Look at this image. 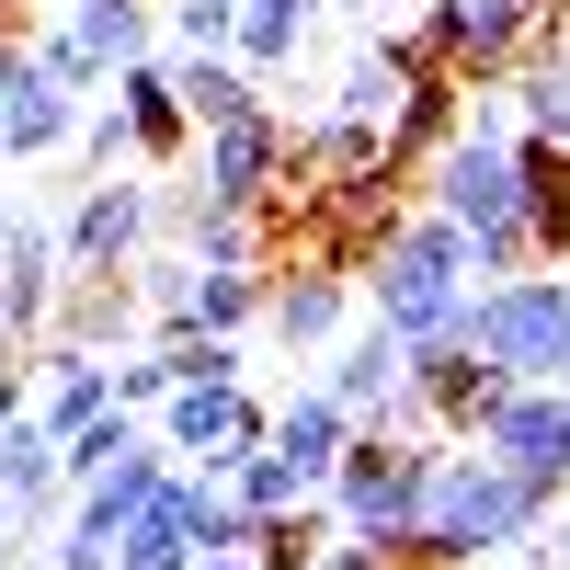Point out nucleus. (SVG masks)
Segmentation results:
<instances>
[{"label": "nucleus", "instance_id": "obj_1", "mask_svg": "<svg viewBox=\"0 0 570 570\" xmlns=\"http://www.w3.org/2000/svg\"><path fill=\"white\" fill-rule=\"evenodd\" d=\"M559 513L513 480L491 445L468 434H434L422 445V537H411V570H468V559H559L548 548Z\"/></svg>", "mask_w": 570, "mask_h": 570}, {"label": "nucleus", "instance_id": "obj_2", "mask_svg": "<svg viewBox=\"0 0 570 570\" xmlns=\"http://www.w3.org/2000/svg\"><path fill=\"white\" fill-rule=\"evenodd\" d=\"M468 285H480V274H468V228H456V217H434V206H400V217H389V240L365 252L354 297L389 320L400 343H422V331H434V320L468 297Z\"/></svg>", "mask_w": 570, "mask_h": 570}, {"label": "nucleus", "instance_id": "obj_3", "mask_svg": "<svg viewBox=\"0 0 570 570\" xmlns=\"http://www.w3.org/2000/svg\"><path fill=\"white\" fill-rule=\"evenodd\" d=\"M331 525L343 537H365V548H389L400 570H411V537H422V445H400V434H376V422H354V445H343V468H331Z\"/></svg>", "mask_w": 570, "mask_h": 570}, {"label": "nucleus", "instance_id": "obj_4", "mask_svg": "<svg viewBox=\"0 0 570 570\" xmlns=\"http://www.w3.org/2000/svg\"><path fill=\"white\" fill-rule=\"evenodd\" d=\"M480 354L513 376V389H559V354H570V274L559 263L480 285Z\"/></svg>", "mask_w": 570, "mask_h": 570}, {"label": "nucleus", "instance_id": "obj_5", "mask_svg": "<svg viewBox=\"0 0 570 570\" xmlns=\"http://www.w3.org/2000/svg\"><path fill=\"white\" fill-rule=\"evenodd\" d=\"M195 183L217 206H274V195H308V160H297V126L274 104L228 115V126H195Z\"/></svg>", "mask_w": 570, "mask_h": 570}, {"label": "nucleus", "instance_id": "obj_6", "mask_svg": "<svg viewBox=\"0 0 570 570\" xmlns=\"http://www.w3.org/2000/svg\"><path fill=\"white\" fill-rule=\"evenodd\" d=\"M411 23H422V46H434L468 91H502L513 69L537 58V12H525V0H422Z\"/></svg>", "mask_w": 570, "mask_h": 570}, {"label": "nucleus", "instance_id": "obj_7", "mask_svg": "<svg viewBox=\"0 0 570 570\" xmlns=\"http://www.w3.org/2000/svg\"><path fill=\"white\" fill-rule=\"evenodd\" d=\"M149 240H160V183H126V171H91L58 228L69 274H126V263H149Z\"/></svg>", "mask_w": 570, "mask_h": 570}, {"label": "nucleus", "instance_id": "obj_8", "mask_svg": "<svg viewBox=\"0 0 570 570\" xmlns=\"http://www.w3.org/2000/svg\"><path fill=\"white\" fill-rule=\"evenodd\" d=\"M468 445H491L548 513L570 502V400H559V389H502V400L480 411V434H468Z\"/></svg>", "mask_w": 570, "mask_h": 570}, {"label": "nucleus", "instance_id": "obj_9", "mask_svg": "<svg viewBox=\"0 0 570 570\" xmlns=\"http://www.w3.org/2000/svg\"><path fill=\"white\" fill-rule=\"evenodd\" d=\"M274 434V411L252 400V389H171L160 400V445H171V468H206V480H228L240 468V445H263Z\"/></svg>", "mask_w": 570, "mask_h": 570}, {"label": "nucleus", "instance_id": "obj_10", "mask_svg": "<svg viewBox=\"0 0 570 570\" xmlns=\"http://www.w3.org/2000/svg\"><path fill=\"white\" fill-rule=\"evenodd\" d=\"M343 320H354V274L343 263H285L274 285H263V331H274V343L285 354H331V343H343Z\"/></svg>", "mask_w": 570, "mask_h": 570}, {"label": "nucleus", "instance_id": "obj_11", "mask_svg": "<svg viewBox=\"0 0 570 570\" xmlns=\"http://www.w3.org/2000/svg\"><path fill=\"white\" fill-rule=\"evenodd\" d=\"M80 115H91V104H80L69 80H46V69H35V46H12V58H0V137H12V160L69 149Z\"/></svg>", "mask_w": 570, "mask_h": 570}, {"label": "nucleus", "instance_id": "obj_12", "mask_svg": "<svg viewBox=\"0 0 570 570\" xmlns=\"http://www.w3.org/2000/svg\"><path fill=\"white\" fill-rule=\"evenodd\" d=\"M58 285H69L58 228L12 217V240H0V320H12V354H35V343H46V320H58Z\"/></svg>", "mask_w": 570, "mask_h": 570}, {"label": "nucleus", "instance_id": "obj_13", "mask_svg": "<svg viewBox=\"0 0 570 570\" xmlns=\"http://www.w3.org/2000/svg\"><path fill=\"white\" fill-rule=\"evenodd\" d=\"M0 502L23 513V548H46V537L69 525V468H58V434H46L35 411L0 434Z\"/></svg>", "mask_w": 570, "mask_h": 570}, {"label": "nucleus", "instance_id": "obj_14", "mask_svg": "<svg viewBox=\"0 0 570 570\" xmlns=\"http://www.w3.org/2000/svg\"><path fill=\"white\" fill-rule=\"evenodd\" d=\"M115 411V354H80V343H35V422L46 434H80V422Z\"/></svg>", "mask_w": 570, "mask_h": 570}, {"label": "nucleus", "instance_id": "obj_15", "mask_svg": "<svg viewBox=\"0 0 570 570\" xmlns=\"http://www.w3.org/2000/svg\"><path fill=\"white\" fill-rule=\"evenodd\" d=\"M320 389L343 400L354 422H376V411L411 389V343H400L389 320H365V331H343V343H331V376H320Z\"/></svg>", "mask_w": 570, "mask_h": 570}, {"label": "nucleus", "instance_id": "obj_16", "mask_svg": "<svg viewBox=\"0 0 570 570\" xmlns=\"http://www.w3.org/2000/svg\"><path fill=\"white\" fill-rule=\"evenodd\" d=\"M456 126H468V80H456V69H434V80H411V91H400V115L376 126V149H389V171L411 183V171L434 160Z\"/></svg>", "mask_w": 570, "mask_h": 570}, {"label": "nucleus", "instance_id": "obj_17", "mask_svg": "<svg viewBox=\"0 0 570 570\" xmlns=\"http://www.w3.org/2000/svg\"><path fill=\"white\" fill-rule=\"evenodd\" d=\"M137 320H149V308H137V274H69V285H58V320H46V343L115 354Z\"/></svg>", "mask_w": 570, "mask_h": 570}, {"label": "nucleus", "instance_id": "obj_18", "mask_svg": "<svg viewBox=\"0 0 570 570\" xmlns=\"http://www.w3.org/2000/svg\"><path fill=\"white\" fill-rule=\"evenodd\" d=\"M58 35L115 80L126 58H149V46H160V0H58Z\"/></svg>", "mask_w": 570, "mask_h": 570}, {"label": "nucleus", "instance_id": "obj_19", "mask_svg": "<svg viewBox=\"0 0 570 570\" xmlns=\"http://www.w3.org/2000/svg\"><path fill=\"white\" fill-rule=\"evenodd\" d=\"M343 445H354V411L331 400V389H297V400L274 411V456L297 468L308 491H331V468H343Z\"/></svg>", "mask_w": 570, "mask_h": 570}, {"label": "nucleus", "instance_id": "obj_20", "mask_svg": "<svg viewBox=\"0 0 570 570\" xmlns=\"http://www.w3.org/2000/svg\"><path fill=\"white\" fill-rule=\"evenodd\" d=\"M502 104H513V126H525L537 149H570V35H548L537 58L502 80Z\"/></svg>", "mask_w": 570, "mask_h": 570}, {"label": "nucleus", "instance_id": "obj_21", "mask_svg": "<svg viewBox=\"0 0 570 570\" xmlns=\"http://www.w3.org/2000/svg\"><path fill=\"white\" fill-rule=\"evenodd\" d=\"M115 104L137 115L149 160H171L183 137H195V126H183V91H171V46H149V58H126V69H115Z\"/></svg>", "mask_w": 570, "mask_h": 570}, {"label": "nucleus", "instance_id": "obj_22", "mask_svg": "<svg viewBox=\"0 0 570 570\" xmlns=\"http://www.w3.org/2000/svg\"><path fill=\"white\" fill-rule=\"evenodd\" d=\"M195 559H206V548H195V513H183V468H171V480H160V502L115 537V570H195Z\"/></svg>", "mask_w": 570, "mask_h": 570}, {"label": "nucleus", "instance_id": "obj_23", "mask_svg": "<svg viewBox=\"0 0 570 570\" xmlns=\"http://www.w3.org/2000/svg\"><path fill=\"white\" fill-rule=\"evenodd\" d=\"M263 263H195V308H183V331H228V343H240V331H263Z\"/></svg>", "mask_w": 570, "mask_h": 570}, {"label": "nucleus", "instance_id": "obj_24", "mask_svg": "<svg viewBox=\"0 0 570 570\" xmlns=\"http://www.w3.org/2000/svg\"><path fill=\"white\" fill-rule=\"evenodd\" d=\"M308 23H320V0H240V58L252 80H274V69H297V46H308Z\"/></svg>", "mask_w": 570, "mask_h": 570}, {"label": "nucleus", "instance_id": "obj_25", "mask_svg": "<svg viewBox=\"0 0 570 570\" xmlns=\"http://www.w3.org/2000/svg\"><path fill=\"white\" fill-rule=\"evenodd\" d=\"M525 240L537 263L570 274V149H537V137H525Z\"/></svg>", "mask_w": 570, "mask_h": 570}, {"label": "nucleus", "instance_id": "obj_26", "mask_svg": "<svg viewBox=\"0 0 570 570\" xmlns=\"http://www.w3.org/2000/svg\"><path fill=\"white\" fill-rule=\"evenodd\" d=\"M171 91H183V126H228V115L263 104V80L240 58H171Z\"/></svg>", "mask_w": 570, "mask_h": 570}, {"label": "nucleus", "instance_id": "obj_27", "mask_svg": "<svg viewBox=\"0 0 570 570\" xmlns=\"http://www.w3.org/2000/svg\"><path fill=\"white\" fill-rule=\"evenodd\" d=\"M137 445H149V422H137V411H126V400H115V411H104V422H80V434H69V445H58V468H69V491H91V480H115V468H126V456H137Z\"/></svg>", "mask_w": 570, "mask_h": 570}, {"label": "nucleus", "instance_id": "obj_28", "mask_svg": "<svg viewBox=\"0 0 570 570\" xmlns=\"http://www.w3.org/2000/svg\"><path fill=\"white\" fill-rule=\"evenodd\" d=\"M228 502H240L252 525H263V513H297V502H320V491H308L297 468L274 456V434H263V445H240V468H228Z\"/></svg>", "mask_w": 570, "mask_h": 570}, {"label": "nucleus", "instance_id": "obj_29", "mask_svg": "<svg viewBox=\"0 0 570 570\" xmlns=\"http://www.w3.org/2000/svg\"><path fill=\"white\" fill-rule=\"evenodd\" d=\"M160 46L171 58H228L240 46V0H160Z\"/></svg>", "mask_w": 570, "mask_h": 570}, {"label": "nucleus", "instance_id": "obj_30", "mask_svg": "<svg viewBox=\"0 0 570 570\" xmlns=\"http://www.w3.org/2000/svg\"><path fill=\"white\" fill-rule=\"evenodd\" d=\"M171 376L183 389H252V365H240V343H228V331H171Z\"/></svg>", "mask_w": 570, "mask_h": 570}, {"label": "nucleus", "instance_id": "obj_31", "mask_svg": "<svg viewBox=\"0 0 570 570\" xmlns=\"http://www.w3.org/2000/svg\"><path fill=\"white\" fill-rule=\"evenodd\" d=\"M69 149H80L91 171H137V160H149V137H137V115H126L115 91H104V104L80 115V137H69Z\"/></svg>", "mask_w": 570, "mask_h": 570}, {"label": "nucleus", "instance_id": "obj_32", "mask_svg": "<svg viewBox=\"0 0 570 570\" xmlns=\"http://www.w3.org/2000/svg\"><path fill=\"white\" fill-rule=\"evenodd\" d=\"M137 274V308L160 320V343L183 331V308H195V252H149V263H126Z\"/></svg>", "mask_w": 570, "mask_h": 570}, {"label": "nucleus", "instance_id": "obj_33", "mask_svg": "<svg viewBox=\"0 0 570 570\" xmlns=\"http://www.w3.org/2000/svg\"><path fill=\"white\" fill-rule=\"evenodd\" d=\"M320 513L297 502V513H263V525H252V570H320Z\"/></svg>", "mask_w": 570, "mask_h": 570}, {"label": "nucleus", "instance_id": "obj_34", "mask_svg": "<svg viewBox=\"0 0 570 570\" xmlns=\"http://www.w3.org/2000/svg\"><path fill=\"white\" fill-rule=\"evenodd\" d=\"M468 274L502 285V274H537V240H525V217H491V228H468Z\"/></svg>", "mask_w": 570, "mask_h": 570}, {"label": "nucleus", "instance_id": "obj_35", "mask_svg": "<svg viewBox=\"0 0 570 570\" xmlns=\"http://www.w3.org/2000/svg\"><path fill=\"white\" fill-rule=\"evenodd\" d=\"M400 91H411V80H400V69L365 46V58L343 69V115H354V126H389V115H400Z\"/></svg>", "mask_w": 570, "mask_h": 570}, {"label": "nucleus", "instance_id": "obj_36", "mask_svg": "<svg viewBox=\"0 0 570 570\" xmlns=\"http://www.w3.org/2000/svg\"><path fill=\"white\" fill-rule=\"evenodd\" d=\"M171 389H183V376H171V354H160V343H149V354H115V400H126V411H160Z\"/></svg>", "mask_w": 570, "mask_h": 570}, {"label": "nucleus", "instance_id": "obj_37", "mask_svg": "<svg viewBox=\"0 0 570 570\" xmlns=\"http://www.w3.org/2000/svg\"><path fill=\"white\" fill-rule=\"evenodd\" d=\"M23 411H35V365H23V354H0V434H12Z\"/></svg>", "mask_w": 570, "mask_h": 570}, {"label": "nucleus", "instance_id": "obj_38", "mask_svg": "<svg viewBox=\"0 0 570 570\" xmlns=\"http://www.w3.org/2000/svg\"><path fill=\"white\" fill-rule=\"evenodd\" d=\"M320 570H400V559H389V548H365V537H331Z\"/></svg>", "mask_w": 570, "mask_h": 570}, {"label": "nucleus", "instance_id": "obj_39", "mask_svg": "<svg viewBox=\"0 0 570 570\" xmlns=\"http://www.w3.org/2000/svg\"><path fill=\"white\" fill-rule=\"evenodd\" d=\"M12 559H23V513L0 502V570H12Z\"/></svg>", "mask_w": 570, "mask_h": 570}, {"label": "nucleus", "instance_id": "obj_40", "mask_svg": "<svg viewBox=\"0 0 570 570\" xmlns=\"http://www.w3.org/2000/svg\"><path fill=\"white\" fill-rule=\"evenodd\" d=\"M525 12H537V46H548V35L570 23V0H525Z\"/></svg>", "mask_w": 570, "mask_h": 570}, {"label": "nucleus", "instance_id": "obj_41", "mask_svg": "<svg viewBox=\"0 0 570 570\" xmlns=\"http://www.w3.org/2000/svg\"><path fill=\"white\" fill-rule=\"evenodd\" d=\"M548 548H559V559H548V570H570V502H559V525H548Z\"/></svg>", "mask_w": 570, "mask_h": 570}, {"label": "nucleus", "instance_id": "obj_42", "mask_svg": "<svg viewBox=\"0 0 570 570\" xmlns=\"http://www.w3.org/2000/svg\"><path fill=\"white\" fill-rule=\"evenodd\" d=\"M195 570H252V548H217V559H195Z\"/></svg>", "mask_w": 570, "mask_h": 570}, {"label": "nucleus", "instance_id": "obj_43", "mask_svg": "<svg viewBox=\"0 0 570 570\" xmlns=\"http://www.w3.org/2000/svg\"><path fill=\"white\" fill-rule=\"evenodd\" d=\"M12 46H23V23H12V0H0V58H12Z\"/></svg>", "mask_w": 570, "mask_h": 570}, {"label": "nucleus", "instance_id": "obj_44", "mask_svg": "<svg viewBox=\"0 0 570 570\" xmlns=\"http://www.w3.org/2000/svg\"><path fill=\"white\" fill-rule=\"evenodd\" d=\"M12 171H23V160H12V137H0V183H12Z\"/></svg>", "mask_w": 570, "mask_h": 570}, {"label": "nucleus", "instance_id": "obj_45", "mask_svg": "<svg viewBox=\"0 0 570 570\" xmlns=\"http://www.w3.org/2000/svg\"><path fill=\"white\" fill-rule=\"evenodd\" d=\"M0 240H12V195H0Z\"/></svg>", "mask_w": 570, "mask_h": 570}, {"label": "nucleus", "instance_id": "obj_46", "mask_svg": "<svg viewBox=\"0 0 570 570\" xmlns=\"http://www.w3.org/2000/svg\"><path fill=\"white\" fill-rule=\"evenodd\" d=\"M559 389H570V354H559Z\"/></svg>", "mask_w": 570, "mask_h": 570}, {"label": "nucleus", "instance_id": "obj_47", "mask_svg": "<svg viewBox=\"0 0 570 570\" xmlns=\"http://www.w3.org/2000/svg\"><path fill=\"white\" fill-rule=\"evenodd\" d=\"M559 400H570V389H559Z\"/></svg>", "mask_w": 570, "mask_h": 570}]
</instances>
